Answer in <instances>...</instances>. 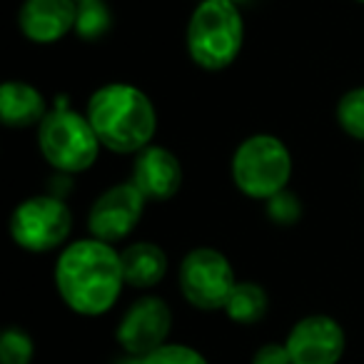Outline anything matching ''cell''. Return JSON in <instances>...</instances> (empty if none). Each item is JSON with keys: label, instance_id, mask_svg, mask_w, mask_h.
Returning a JSON list of instances; mask_svg holds the SVG:
<instances>
[{"label": "cell", "instance_id": "obj_22", "mask_svg": "<svg viewBox=\"0 0 364 364\" xmlns=\"http://www.w3.org/2000/svg\"><path fill=\"white\" fill-rule=\"evenodd\" d=\"M232 3H245V0H232Z\"/></svg>", "mask_w": 364, "mask_h": 364}, {"label": "cell", "instance_id": "obj_20", "mask_svg": "<svg viewBox=\"0 0 364 364\" xmlns=\"http://www.w3.org/2000/svg\"><path fill=\"white\" fill-rule=\"evenodd\" d=\"M267 215L272 223L289 228V225L299 223V218H302V203H299V198L294 193L282 190V193L267 200Z\"/></svg>", "mask_w": 364, "mask_h": 364}, {"label": "cell", "instance_id": "obj_3", "mask_svg": "<svg viewBox=\"0 0 364 364\" xmlns=\"http://www.w3.org/2000/svg\"><path fill=\"white\" fill-rule=\"evenodd\" d=\"M245 23L232 0H203L188 23V53L203 70H225L237 60Z\"/></svg>", "mask_w": 364, "mask_h": 364}, {"label": "cell", "instance_id": "obj_8", "mask_svg": "<svg viewBox=\"0 0 364 364\" xmlns=\"http://www.w3.org/2000/svg\"><path fill=\"white\" fill-rule=\"evenodd\" d=\"M145 203V195L132 182H122V185L105 190L95 200V205L90 208V218H87L92 237L102 240V242L125 240L140 223Z\"/></svg>", "mask_w": 364, "mask_h": 364}, {"label": "cell", "instance_id": "obj_18", "mask_svg": "<svg viewBox=\"0 0 364 364\" xmlns=\"http://www.w3.org/2000/svg\"><path fill=\"white\" fill-rule=\"evenodd\" d=\"M33 339L28 332L18 327H8L0 334V364H31L33 359Z\"/></svg>", "mask_w": 364, "mask_h": 364}, {"label": "cell", "instance_id": "obj_6", "mask_svg": "<svg viewBox=\"0 0 364 364\" xmlns=\"http://www.w3.org/2000/svg\"><path fill=\"white\" fill-rule=\"evenodd\" d=\"M73 230V215L60 198L38 195L21 203L11 215V237L28 252H50L60 247Z\"/></svg>", "mask_w": 364, "mask_h": 364}, {"label": "cell", "instance_id": "obj_19", "mask_svg": "<svg viewBox=\"0 0 364 364\" xmlns=\"http://www.w3.org/2000/svg\"><path fill=\"white\" fill-rule=\"evenodd\" d=\"M140 364H208V359L188 344H162L160 349L140 357Z\"/></svg>", "mask_w": 364, "mask_h": 364}, {"label": "cell", "instance_id": "obj_1", "mask_svg": "<svg viewBox=\"0 0 364 364\" xmlns=\"http://www.w3.org/2000/svg\"><path fill=\"white\" fill-rule=\"evenodd\" d=\"M122 284L125 274L120 252L97 237L68 245L55 264V287L63 302L85 317H97L112 309Z\"/></svg>", "mask_w": 364, "mask_h": 364}, {"label": "cell", "instance_id": "obj_16", "mask_svg": "<svg viewBox=\"0 0 364 364\" xmlns=\"http://www.w3.org/2000/svg\"><path fill=\"white\" fill-rule=\"evenodd\" d=\"M112 16L102 0H87V3H77V21L75 33L82 41H100L107 31H110Z\"/></svg>", "mask_w": 364, "mask_h": 364}, {"label": "cell", "instance_id": "obj_13", "mask_svg": "<svg viewBox=\"0 0 364 364\" xmlns=\"http://www.w3.org/2000/svg\"><path fill=\"white\" fill-rule=\"evenodd\" d=\"M46 97L38 87L21 80H8L0 87V117L8 127L41 125L48 115Z\"/></svg>", "mask_w": 364, "mask_h": 364}, {"label": "cell", "instance_id": "obj_23", "mask_svg": "<svg viewBox=\"0 0 364 364\" xmlns=\"http://www.w3.org/2000/svg\"><path fill=\"white\" fill-rule=\"evenodd\" d=\"M77 3H87V0H77Z\"/></svg>", "mask_w": 364, "mask_h": 364}, {"label": "cell", "instance_id": "obj_10", "mask_svg": "<svg viewBox=\"0 0 364 364\" xmlns=\"http://www.w3.org/2000/svg\"><path fill=\"white\" fill-rule=\"evenodd\" d=\"M284 344L292 364H337L344 354V329L327 314H309L289 329Z\"/></svg>", "mask_w": 364, "mask_h": 364}, {"label": "cell", "instance_id": "obj_15", "mask_svg": "<svg viewBox=\"0 0 364 364\" xmlns=\"http://www.w3.org/2000/svg\"><path fill=\"white\" fill-rule=\"evenodd\" d=\"M225 312L237 324H255L267 312V292L255 282H237L230 294Z\"/></svg>", "mask_w": 364, "mask_h": 364}, {"label": "cell", "instance_id": "obj_9", "mask_svg": "<svg viewBox=\"0 0 364 364\" xmlns=\"http://www.w3.org/2000/svg\"><path fill=\"white\" fill-rule=\"evenodd\" d=\"M170 329H172V312L165 299L142 297L120 319L117 342L132 357H145V354L160 349L162 344H167Z\"/></svg>", "mask_w": 364, "mask_h": 364}, {"label": "cell", "instance_id": "obj_5", "mask_svg": "<svg viewBox=\"0 0 364 364\" xmlns=\"http://www.w3.org/2000/svg\"><path fill=\"white\" fill-rule=\"evenodd\" d=\"M292 175V155L274 135H252L232 155V182L252 200H269L287 190Z\"/></svg>", "mask_w": 364, "mask_h": 364}, {"label": "cell", "instance_id": "obj_14", "mask_svg": "<svg viewBox=\"0 0 364 364\" xmlns=\"http://www.w3.org/2000/svg\"><path fill=\"white\" fill-rule=\"evenodd\" d=\"M122 274L125 282L132 287L150 289L165 277L167 272V255L162 247L152 242H132L120 252Z\"/></svg>", "mask_w": 364, "mask_h": 364}, {"label": "cell", "instance_id": "obj_4", "mask_svg": "<svg viewBox=\"0 0 364 364\" xmlns=\"http://www.w3.org/2000/svg\"><path fill=\"white\" fill-rule=\"evenodd\" d=\"M38 147L55 170L73 175L87 170L97 160L100 140L87 115H80L68 102L58 100V105L41 122Z\"/></svg>", "mask_w": 364, "mask_h": 364}, {"label": "cell", "instance_id": "obj_17", "mask_svg": "<svg viewBox=\"0 0 364 364\" xmlns=\"http://www.w3.org/2000/svg\"><path fill=\"white\" fill-rule=\"evenodd\" d=\"M337 122L349 137L364 142V87H354L339 97Z\"/></svg>", "mask_w": 364, "mask_h": 364}, {"label": "cell", "instance_id": "obj_21", "mask_svg": "<svg viewBox=\"0 0 364 364\" xmlns=\"http://www.w3.org/2000/svg\"><path fill=\"white\" fill-rule=\"evenodd\" d=\"M252 364H292V359H289L287 344L269 342V344H262V347L255 352Z\"/></svg>", "mask_w": 364, "mask_h": 364}, {"label": "cell", "instance_id": "obj_11", "mask_svg": "<svg viewBox=\"0 0 364 364\" xmlns=\"http://www.w3.org/2000/svg\"><path fill=\"white\" fill-rule=\"evenodd\" d=\"M77 0H26L18 13V28L31 43L50 46L75 31Z\"/></svg>", "mask_w": 364, "mask_h": 364}, {"label": "cell", "instance_id": "obj_24", "mask_svg": "<svg viewBox=\"0 0 364 364\" xmlns=\"http://www.w3.org/2000/svg\"><path fill=\"white\" fill-rule=\"evenodd\" d=\"M357 3H364V0H357Z\"/></svg>", "mask_w": 364, "mask_h": 364}, {"label": "cell", "instance_id": "obj_2", "mask_svg": "<svg viewBox=\"0 0 364 364\" xmlns=\"http://www.w3.org/2000/svg\"><path fill=\"white\" fill-rule=\"evenodd\" d=\"M85 115L100 145L120 155L145 150L157 130V112L150 97L127 82L97 87L87 100Z\"/></svg>", "mask_w": 364, "mask_h": 364}, {"label": "cell", "instance_id": "obj_7", "mask_svg": "<svg viewBox=\"0 0 364 364\" xmlns=\"http://www.w3.org/2000/svg\"><path fill=\"white\" fill-rule=\"evenodd\" d=\"M235 284V269L223 252L213 247H195L180 264V292L193 307L215 312L225 309Z\"/></svg>", "mask_w": 364, "mask_h": 364}, {"label": "cell", "instance_id": "obj_12", "mask_svg": "<svg viewBox=\"0 0 364 364\" xmlns=\"http://www.w3.org/2000/svg\"><path fill=\"white\" fill-rule=\"evenodd\" d=\"M130 182L145 195V200H170L182 188V165L170 150L157 145H147L137 152L132 162Z\"/></svg>", "mask_w": 364, "mask_h": 364}]
</instances>
